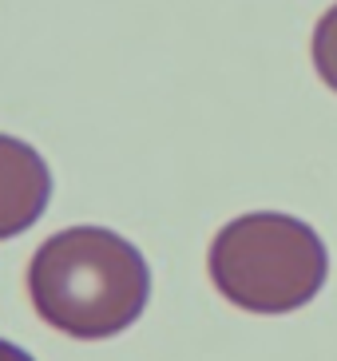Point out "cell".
Returning a JSON list of instances; mask_svg holds the SVG:
<instances>
[{
  "mask_svg": "<svg viewBox=\"0 0 337 361\" xmlns=\"http://www.w3.org/2000/svg\"><path fill=\"white\" fill-rule=\"evenodd\" d=\"M28 294L52 329L104 341L143 318L151 266L135 243L107 226H68L32 255Z\"/></svg>",
  "mask_w": 337,
  "mask_h": 361,
  "instance_id": "1",
  "label": "cell"
},
{
  "mask_svg": "<svg viewBox=\"0 0 337 361\" xmlns=\"http://www.w3.org/2000/svg\"><path fill=\"white\" fill-rule=\"evenodd\" d=\"M0 361H36L28 350H20L16 341H8V338H0Z\"/></svg>",
  "mask_w": 337,
  "mask_h": 361,
  "instance_id": "5",
  "label": "cell"
},
{
  "mask_svg": "<svg viewBox=\"0 0 337 361\" xmlns=\"http://www.w3.org/2000/svg\"><path fill=\"white\" fill-rule=\"evenodd\" d=\"M310 56H314V72L321 75V84L329 92H337V4H329L321 12V20L314 24Z\"/></svg>",
  "mask_w": 337,
  "mask_h": 361,
  "instance_id": "4",
  "label": "cell"
},
{
  "mask_svg": "<svg viewBox=\"0 0 337 361\" xmlns=\"http://www.w3.org/2000/svg\"><path fill=\"white\" fill-rule=\"evenodd\" d=\"M207 270L231 306L278 318L321 294L329 278V250L321 234L294 214L250 211L214 234Z\"/></svg>",
  "mask_w": 337,
  "mask_h": 361,
  "instance_id": "2",
  "label": "cell"
},
{
  "mask_svg": "<svg viewBox=\"0 0 337 361\" xmlns=\"http://www.w3.org/2000/svg\"><path fill=\"white\" fill-rule=\"evenodd\" d=\"M52 202V171L32 143L0 135V243L40 223Z\"/></svg>",
  "mask_w": 337,
  "mask_h": 361,
  "instance_id": "3",
  "label": "cell"
}]
</instances>
